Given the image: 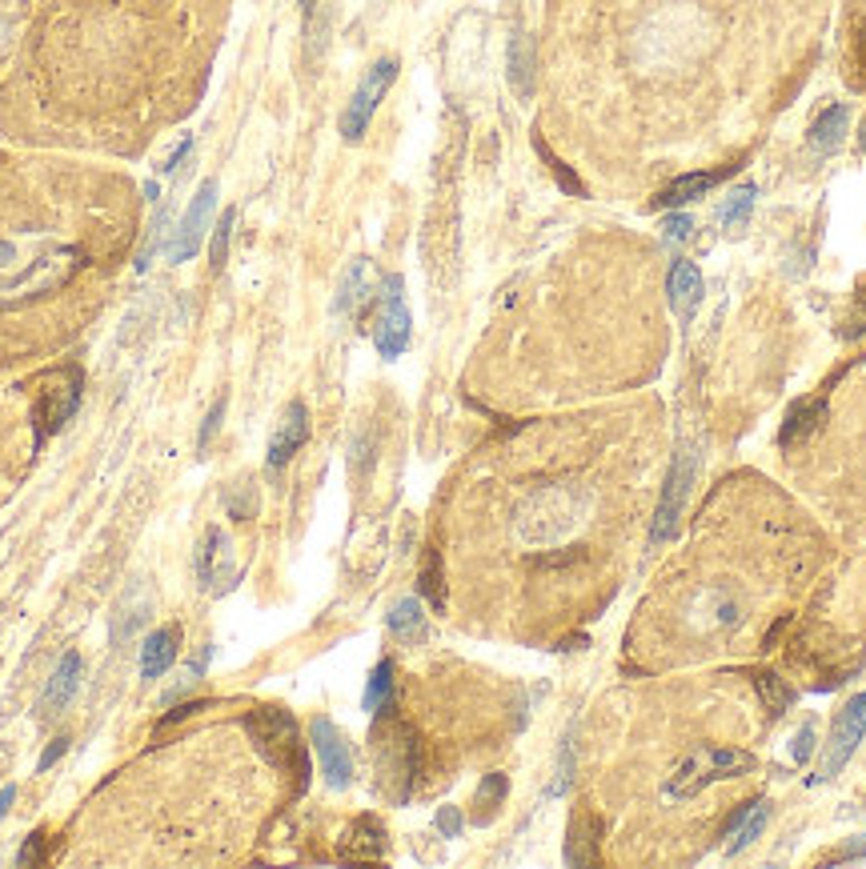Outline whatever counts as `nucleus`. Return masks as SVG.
<instances>
[{"label": "nucleus", "mask_w": 866, "mask_h": 869, "mask_svg": "<svg viewBox=\"0 0 866 869\" xmlns=\"http://www.w3.org/2000/svg\"><path fill=\"white\" fill-rule=\"evenodd\" d=\"M754 770V757L742 750H703L694 753L683 770L674 773V782L666 785L670 797H690L698 794L706 782H722V777H742V773Z\"/></svg>", "instance_id": "nucleus-1"}, {"label": "nucleus", "mask_w": 866, "mask_h": 869, "mask_svg": "<svg viewBox=\"0 0 866 869\" xmlns=\"http://www.w3.org/2000/svg\"><path fill=\"white\" fill-rule=\"evenodd\" d=\"M250 733L257 738L261 753L270 757L273 765H293V770L302 773L305 782V753H302V741H297V725H293V718L285 713V709H257L250 718Z\"/></svg>", "instance_id": "nucleus-2"}, {"label": "nucleus", "mask_w": 866, "mask_h": 869, "mask_svg": "<svg viewBox=\"0 0 866 869\" xmlns=\"http://www.w3.org/2000/svg\"><path fill=\"white\" fill-rule=\"evenodd\" d=\"M393 81H398V61L393 56H386V61H378V65L369 68L366 81L358 85V93L349 97L346 113H341V137L361 140V133L369 129V120H373V113H378L381 97L390 93Z\"/></svg>", "instance_id": "nucleus-3"}, {"label": "nucleus", "mask_w": 866, "mask_h": 869, "mask_svg": "<svg viewBox=\"0 0 866 869\" xmlns=\"http://www.w3.org/2000/svg\"><path fill=\"white\" fill-rule=\"evenodd\" d=\"M76 401H81V373L76 369H61L41 385V398H36L33 421H36V437H53L68 417H73Z\"/></svg>", "instance_id": "nucleus-4"}, {"label": "nucleus", "mask_w": 866, "mask_h": 869, "mask_svg": "<svg viewBox=\"0 0 866 869\" xmlns=\"http://www.w3.org/2000/svg\"><path fill=\"white\" fill-rule=\"evenodd\" d=\"M373 345H378L381 357H401L405 345H410V309H405V297H401V277H390L386 289H381Z\"/></svg>", "instance_id": "nucleus-5"}, {"label": "nucleus", "mask_w": 866, "mask_h": 869, "mask_svg": "<svg viewBox=\"0 0 866 869\" xmlns=\"http://www.w3.org/2000/svg\"><path fill=\"white\" fill-rule=\"evenodd\" d=\"M866 733V693L846 701V709H838V718H834V730L831 741H826V757H823V773L819 777H834V773L843 770L851 762V753L858 750V741Z\"/></svg>", "instance_id": "nucleus-6"}, {"label": "nucleus", "mask_w": 866, "mask_h": 869, "mask_svg": "<svg viewBox=\"0 0 866 869\" xmlns=\"http://www.w3.org/2000/svg\"><path fill=\"white\" fill-rule=\"evenodd\" d=\"M309 738H314V753H317V762H321L325 782L334 785V789H346V785L353 782V757H349L346 738L337 733V725L329 718H314Z\"/></svg>", "instance_id": "nucleus-7"}, {"label": "nucleus", "mask_w": 866, "mask_h": 869, "mask_svg": "<svg viewBox=\"0 0 866 869\" xmlns=\"http://www.w3.org/2000/svg\"><path fill=\"white\" fill-rule=\"evenodd\" d=\"M690 477H694V457L683 453V457L674 462V473H670V481H666V494H662V505H658V517H654V529H650V541H654V545L678 537V517H683L686 494H690Z\"/></svg>", "instance_id": "nucleus-8"}, {"label": "nucleus", "mask_w": 866, "mask_h": 869, "mask_svg": "<svg viewBox=\"0 0 866 869\" xmlns=\"http://www.w3.org/2000/svg\"><path fill=\"white\" fill-rule=\"evenodd\" d=\"M213 204H216V181H205L201 189H197L193 204H189V213H184L181 229H177L173 245H169V261H189L201 248V241H205V225L209 216H213Z\"/></svg>", "instance_id": "nucleus-9"}, {"label": "nucleus", "mask_w": 866, "mask_h": 869, "mask_svg": "<svg viewBox=\"0 0 866 869\" xmlns=\"http://www.w3.org/2000/svg\"><path fill=\"white\" fill-rule=\"evenodd\" d=\"M305 437H309V413H305L302 401H293V405L285 409V417H282V425H277V433H273V441H270V469H282L293 453L305 445Z\"/></svg>", "instance_id": "nucleus-10"}, {"label": "nucleus", "mask_w": 866, "mask_h": 869, "mask_svg": "<svg viewBox=\"0 0 866 869\" xmlns=\"http://www.w3.org/2000/svg\"><path fill=\"white\" fill-rule=\"evenodd\" d=\"M76 686H81V654H76V649H68V654L56 661L53 677H49V686H44V693H41V713H44V718L61 713V709L68 706V698L76 693Z\"/></svg>", "instance_id": "nucleus-11"}, {"label": "nucleus", "mask_w": 866, "mask_h": 869, "mask_svg": "<svg viewBox=\"0 0 866 869\" xmlns=\"http://www.w3.org/2000/svg\"><path fill=\"white\" fill-rule=\"evenodd\" d=\"M666 293H670L678 321H690V312L703 301V273H698V265L694 261H674L670 277H666Z\"/></svg>", "instance_id": "nucleus-12"}, {"label": "nucleus", "mask_w": 866, "mask_h": 869, "mask_svg": "<svg viewBox=\"0 0 866 869\" xmlns=\"http://www.w3.org/2000/svg\"><path fill=\"white\" fill-rule=\"evenodd\" d=\"M767 817H770V805L758 797V802H750V805H742L735 817H730V826H726V849L730 854H738V849H747V846H754V837L767 829Z\"/></svg>", "instance_id": "nucleus-13"}, {"label": "nucleus", "mask_w": 866, "mask_h": 869, "mask_svg": "<svg viewBox=\"0 0 866 869\" xmlns=\"http://www.w3.org/2000/svg\"><path fill=\"white\" fill-rule=\"evenodd\" d=\"M846 125H851V108L846 105H831L823 113V117L814 120L811 133H806V145H811L819 157H826V152H834L838 145H843L846 137Z\"/></svg>", "instance_id": "nucleus-14"}, {"label": "nucleus", "mask_w": 866, "mask_h": 869, "mask_svg": "<svg viewBox=\"0 0 866 869\" xmlns=\"http://www.w3.org/2000/svg\"><path fill=\"white\" fill-rule=\"evenodd\" d=\"M177 642H181V629H177V625H169V629H161V634H152L149 642H145V649H141V677L145 681H157L165 669L173 666Z\"/></svg>", "instance_id": "nucleus-15"}, {"label": "nucleus", "mask_w": 866, "mask_h": 869, "mask_svg": "<svg viewBox=\"0 0 866 869\" xmlns=\"http://www.w3.org/2000/svg\"><path fill=\"white\" fill-rule=\"evenodd\" d=\"M722 181V172H690V177H678V181L666 189L662 197H654V209H683V204L706 197L715 184Z\"/></svg>", "instance_id": "nucleus-16"}, {"label": "nucleus", "mask_w": 866, "mask_h": 869, "mask_svg": "<svg viewBox=\"0 0 866 869\" xmlns=\"http://www.w3.org/2000/svg\"><path fill=\"white\" fill-rule=\"evenodd\" d=\"M386 854V829L373 817H358L341 841V858H381Z\"/></svg>", "instance_id": "nucleus-17"}, {"label": "nucleus", "mask_w": 866, "mask_h": 869, "mask_svg": "<svg viewBox=\"0 0 866 869\" xmlns=\"http://www.w3.org/2000/svg\"><path fill=\"white\" fill-rule=\"evenodd\" d=\"M826 417V405L823 401H799V405L786 413V425H782V449H794L799 441H806L814 430H819V421Z\"/></svg>", "instance_id": "nucleus-18"}, {"label": "nucleus", "mask_w": 866, "mask_h": 869, "mask_svg": "<svg viewBox=\"0 0 866 869\" xmlns=\"http://www.w3.org/2000/svg\"><path fill=\"white\" fill-rule=\"evenodd\" d=\"M598 822L590 814H578L574 826H570V841H566V861L570 866H590L598 861Z\"/></svg>", "instance_id": "nucleus-19"}, {"label": "nucleus", "mask_w": 866, "mask_h": 869, "mask_svg": "<svg viewBox=\"0 0 866 869\" xmlns=\"http://www.w3.org/2000/svg\"><path fill=\"white\" fill-rule=\"evenodd\" d=\"M149 613H152V597L141 590V585H137V590H133L129 597H120L113 637H117V642H129V637L137 634V629H141L145 622H149Z\"/></svg>", "instance_id": "nucleus-20"}, {"label": "nucleus", "mask_w": 866, "mask_h": 869, "mask_svg": "<svg viewBox=\"0 0 866 869\" xmlns=\"http://www.w3.org/2000/svg\"><path fill=\"white\" fill-rule=\"evenodd\" d=\"M390 634L398 637V642H405V645L422 642V637H425V613H422V602H418V597H401V602L393 605Z\"/></svg>", "instance_id": "nucleus-21"}, {"label": "nucleus", "mask_w": 866, "mask_h": 869, "mask_svg": "<svg viewBox=\"0 0 866 869\" xmlns=\"http://www.w3.org/2000/svg\"><path fill=\"white\" fill-rule=\"evenodd\" d=\"M369 297V261H353L341 277V293H337V312H358Z\"/></svg>", "instance_id": "nucleus-22"}, {"label": "nucleus", "mask_w": 866, "mask_h": 869, "mask_svg": "<svg viewBox=\"0 0 866 869\" xmlns=\"http://www.w3.org/2000/svg\"><path fill=\"white\" fill-rule=\"evenodd\" d=\"M506 789H509V782H506V773H486V782L477 785V797H474V822L477 826H489L494 817H498V809H501V802H506Z\"/></svg>", "instance_id": "nucleus-23"}, {"label": "nucleus", "mask_w": 866, "mask_h": 869, "mask_svg": "<svg viewBox=\"0 0 866 869\" xmlns=\"http://www.w3.org/2000/svg\"><path fill=\"white\" fill-rule=\"evenodd\" d=\"M390 701H393V661H378V669L369 674V686H366L361 706H366L369 713H386Z\"/></svg>", "instance_id": "nucleus-24"}, {"label": "nucleus", "mask_w": 866, "mask_h": 869, "mask_svg": "<svg viewBox=\"0 0 866 869\" xmlns=\"http://www.w3.org/2000/svg\"><path fill=\"white\" fill-rule=\"evenodd\" d=\"M754 686H758V693H762V706L774 713V718H782L786 709L794 706V689L782 681V677H774V674H758L754 677Z\"/></svg>", "instance_id": "nucleus-25"}, {"label": "nucleus", "mask_w": 866, "mask_h": 869, "mask_svg": "<svg viewBox=\"0 0 866 869\" xmlns=\"http://www.w3.org/2000/svg\"><path fill=\"white\" fill-rule=\"evenodd\" d=\"M754 197H758L754 184H738V189H730L726 204L718 209V221H722V225H742V221L750 216V209H754Z\"/></svg>", "instance_id": "nucleus-26"}, {"label": "nucleus", "mask_w": 866, "mask_h": 869, "mask_svg": "<svg viewBox=\"0 0 866 869\" xmlns=\"http://www.w3.org/2000/svg\"><path fill=\"white\" fill-rule=\"evenodd\" d=\"M530 41L526 36H514V44H509V81H514V88H518L521 97L530 93Z\"/></svg>", "instance_id": "nucleus-27"}, {"label": "nucleus", "mask_w": 866, "mask_h": 869, "mask_svg": "<svg viewBox=\"0 0 866 869\" xmlns=\"http://www.w3.org/2000/svg\"><path fill=\"white\" fill-rule=\"evenodd\" d=\"M422 593L430 597L437 610L445 605V581H442V558H437V549L425 553V569H422Z\"/></svg>", "instance_id": "nucleus-28"}, {"label": "nucleus", "mask_w": 866, "mask_h": 869, "mask_svg": "<svg viewBox=\"0 0 866 869\" xmlns=\"http://www.w3.org/2000/svg\"><path fill=\"white\" fill-rule=\"evenodd\" d=\"M233 221H237V213L233 209H225L221 213V221H216V233H213V248H209V257H213V268L221 273L229 261V241H233Z\"/></svg>", "instance_id": "nucleus-29"}, {"label": "nucleus", "mask_w": 866, "mask_h": 869, "mask_svg": "<svg viewBox=\"0 0 866 869\" xmlns=\"http://www.w3.org/2000/svg\"><path fill=\"white\" fill-rule=\"evenodd\" d=\"M838 333L846 337V341H858V337H866V280L858 285L855 301H851V312L843 317V329Z\"/></svg>", "instance_id": "nucleus-30"}, {"label": "nucleus", "mask_w": 866, "mask_h": 869, "mask_svg": "<svg viewBox=\"0 0 866 869\" xmlns=\"http://www.w3.org/2000/svg\"><path fill=\"white\" fill-rule=\"evenodd\" d=\"M690 229H694L690 216L670 213L666 221H662V241H666V245H678V241H686V236H690Z\"/></svg>", "instance_id": "nucleus-31"}, {"label": "nucleus", "mask_w": 866, "mask_h": 869, "mask_svg": "<svg viewBox=\"0 0 866 869\" xmlns=\"http://www.w3.org/2000/svg\"><path fill=\"white\" fill-rule=\"evenodd\" d=\"M570 777H574V745L566 741V745H562V765H558V782L550 785V797L566 794V789H570Z\"/></svg>", "instance_id": "nucleus-32"}, {"label": "nucleus", "mask_w": 866, "mask_h": 869, "mask_svg": "<svg viewBox=\"0 0 866 869\" xmlns=\"http://www.w3.org/2000/svg\"><path fill=\"white\" fill-rule=\"evenodd\" d=\"M437 829H442V837L462 834V814H457L454 805H442V809H437Z\"/></svg>", "instance_id": "nucleus-33"}, {"label": "nucleus", "mask_w": 866, "mask_h": 869, "mask_svg": "<svg viewBox=\"0 0 866 869\" xmlns=\"http://www.w3.org/2000/svg\"><path fill=\"white\" fill-rule=\"evenodd\" d=\"M41 854H44V834H41V829H36V834L29 837V841H24V846H21V854H17V861H21V866H36V861H41Z\"/></svg>", "instance_id": "nucleus-34"}, {"label": "nucleus", "mask_w": 866, "mask_h": 869, "mask_svg": "<svg viewBox=\"0 0 866 869\" xmlns=\"http://www.w3.org/2000/svg\"><path fill=\"white\" fill-rule=\"evenodd\" d=\"M791 753H794V762H799V765L814 753V730H811V725H802V730H799V738H794Z\"/></svg>", "instance_id": "nucleus-35"}, {"label": "nucleus", "mask_w": 866, "mask_h": 869, "mask_svg": "<svg viewBox=\"0 0 866 869\" xmlns=\"http://www.w3.org/2000/svg\"><path fill=\"white\" fill-rule=\"evenodd\" d=\"M221 417H225V401H216L213 409H209V417H205V430H201V449H205L209 441H213V433H216V425H221Z\"/></svg>", "instance_id": "nucleus-36"}, {"label": "nucleus", "mask_w": 866, "mask_h": 869, "mask_svg": "<svg viewBox=\"0 0 866 869\" xmlns=\"http://www.w3.org/2000/svg\"><path fill=\"white\" fill-rule=\"evenodd\" d=\"M65 750H68V741L65 738H56L49 750H44V757H41V770H49V765L56 762V757H65Z\"/></svg>", "instance_id": "nucleus-37"}, {"label": "nucleus", "mask_w": 866, "mask_h": 869, "mask_svg": "<svg viewBox=\"0 0 866 869\" xmlns=\"http://www.w3.org/2000/svg\"><path fill=\"white\" fill-rule=\"evenodd\" d=\"M12 802H17V789H0V822H4V814H9Z\"/></svg>", "instance_id": "nucleus-38"}, {"label": "nucleus", "mask_w": 866, "mask_h": 869, "mask_svg": "<svg viewBox=\"0 0 866 869\" xmlns=\"http://www.w3.org/2000/svg\"><path fill=\"white\" fill-rule=\"evenodd\" d=\"M858 65L866 68V24L858 29Z\"/></svg>", "instance_id": "nucleus-39"}, {"label": "nucleus", "mask_w": 866, "mask_h": 869, "mask_svg": "<svg viewBox=\"0 0 866 869\" xmlns=\"http://www.w3.org/2000/svg\"><path fill=\"white\" fill-rule=\"evenodd\" d=\"M309 9H314V0H305V12H309Z\"/></svg>", "instance_id": "nucleus-40"}, {"label": "nucleus", "mask_w": 866, "mask_h": 869, "mask_svg": "<svg viewBox=\"0 0 866 869\" xmlns=\"http://www.w3.org/2000/svg\"><path fill=\"white\" fill-rule=\"evenodd\" d=\"M863 149H866V125H863Z\"/></svg>", "instance_id": "nucleus-41"}]
</instances>
